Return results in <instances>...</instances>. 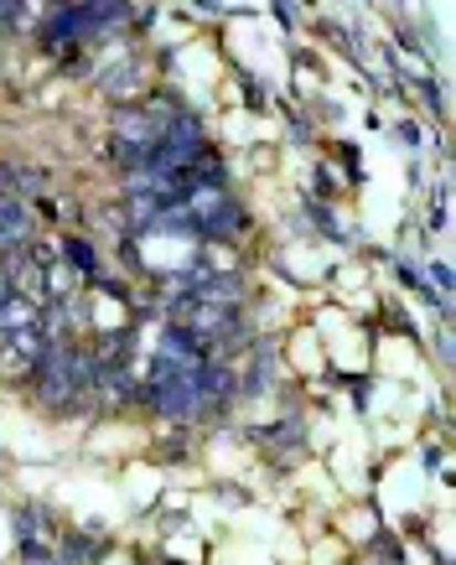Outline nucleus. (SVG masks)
Instances as JSON below:
<instances>
[{
  "instance_id": "nucleus-1",
  "label": "nucleus",
  "mask_w": 456,
  "mask_h": 565,
  "mask_svg": "<svg viewBox=\"0 0 456 565\" xmlns=\"http://www.w3.org/2000/svg\"><path fill=\"white\" fill-rule=\"evenodd\" d=\"M32 213H26V203L21 198H11V192H0V259L6 255H21L26 244H32Z\"/></svg>"
},
{
  "instance_id": "nucleus-2",
  "label": "nucleus",
  "mask_w": 456,
  "mask_h": 565,
  "mask_svg": "<svg viewBox=\"0 0 456 565\" xmlns=\"http://www.w3.org/2000/svg\"><path fill=\"white\" fill-rule=\"evenodd\" d=\"M63 255L73 259V270H84V275H94V265H99V259H94V249H88L84 239H63Z\"/></svg>"
}]
</instances>
